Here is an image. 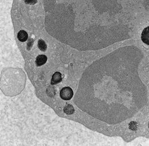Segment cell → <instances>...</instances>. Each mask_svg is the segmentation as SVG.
I'll list each match as a JSON object with an SVG mask.
<instances>
[{"label":"cell","instance_id":"5","mask_svg":"<svg viewBox=\"0 0 149 146\" xmlns=\"http://www.w3.org/2000/svg\"><path fill=\"white\" fill-rule=\"evenodd\" d=\"M17 38L20 42H25L28 38V34L25 30H20L17 34Z\"/></svg>","mask_w":149,"mask_h":146},{"label":"cell","instance_id":"7","mask_svg":"<svg viewBox=\"0 0 149 146\" xmlns=\"http://www.w3.org/2000/svg\"><path fill=\"white\" fill-rule=\"evenodd\" d=\"M38 48L42 51H46L47 50V45L43 40L40 39L39 40Z\"/></svg>","mask_w":149,"mask_h":146},{"label":"cell","instance_id":"1","mask_svg":"<svg viewBox=\"0 0 149 146\" xmlns=\"http://www.w3.org/2000/svg\"><path fill=\"white\" fill-rule=\"evenodd\" d=\"M60 96L63 100H69L73 96V92L71 87H65L61 90Z\"/></svg>","mask_w":149,"mask_h":146},{"label":"cell","instance_id":"3","mask_svg":"<svg viewBox=\"0 0 149 146\" xmlns=\"http://www.w3.org/2000/svg\"><path fill=\"white\" fill-rule=\"evenodd\" d=\"M47 59H48L46 55H43V54L39 55L36 58L35 62H36V66L38 67H40L45 65L47 62Z\"/></svg>","mask_w":149,"mask_h":146},{"label":"cell","instance_id":"6","mask_svg":"<svg viewBox=\"0 0 149 146\" xmlns=\"http://www.w3.org/2000/svg\"><path fill=\"white\" fill-rule=\"evenodd\" d=\"M64 112L67 115H72L75 112V109L72 105L70 104H66L63 109Z\"/></svg>","mask_w":149,"mask_h":146},{"label":"cell","instance_id":"2","mask_svg":"<svg viewBox=\"0 0 149 146\" xmlns=\"http://www.w3.org/2000/svg\"><path fill=\"white\" fill-rule=\"evenodd\" d=\"M63 80L62 74L60 72H56L54 73L50 81V83L52 85H56L60 83Z\"/></svg>","mask_w":149,"mask_h":146},{"label":"cell","instance_id":"9","mask_svg":"<svg viewBox=\"0 0 149 146\" xmlns=\"http://www.w3.org/2000/svg\"></svg>","mask_w":149,"mask_h":146},{"label":"cell","instance_id":"4","mask_svg":"<svg viewBox=\"0 0 149 146\" xmlns=\"http://www.w3.org/2000/svg\"><path fill=\"white\" fill-rule=\"evenodd\" d=\"M141 39L145 44L149 45V26L144 29L141 35Z\"/></svg>","mask_w":149,"mask_h":146},{"label":"cell","instance_id":"8","mask_svg":"<svg viewBox=\"0 0 149 146\" xmlns=\"http://www.w3.org/2000/svg\"><path fill=\"white\" fill-rule=\"evenodd\" d=\"M25 2L27 4H31V5H33L34 3H36L37 2L36 0H25Z\"/></svg>","mask_w":149,"mask_h":146}]
</instances>
